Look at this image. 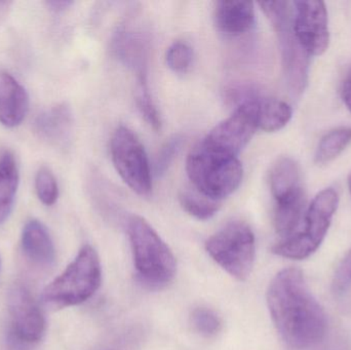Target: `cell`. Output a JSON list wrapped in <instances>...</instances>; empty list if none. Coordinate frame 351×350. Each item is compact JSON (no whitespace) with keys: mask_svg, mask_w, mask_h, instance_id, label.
<instances>
[{"mask_svg":"<svg viewBox=\"0 0 351 350\" xmlns=\"http://www.w3.org/2000/svg\"><path fill=\"white\" fill-rule=\"evenodd\" d=\"M266 298L272 322L289 347L311 349L325 338L327 316L300 269L280 271L270 283Z\"/></svg>","mask_w":351,"mask_h":350,"instance_id":"6da1fadb","label":"cell"},{"mask_svg":"<svg viewBox=\"0 0 351 350\" xmlns=\"http://www.w3.org/2000/svg\"><path fill=\"white\" fill-rule=\"evenodd\" d=\"M128 234L138 279L152 289H162L174 279L177 263L168 245L140 216L128 221Z\"/></svg>","mask_w":351,"mask_h":350,"instance_id":"7a4b0ae2","label":"cell"},{"mask_svg":"<svg viewBox=\"0 0 351 350\" xmlns=\"http://www.w3.org/2000/svg\"><path fill=\"white\" fill-rule=\"evenodd\" d=\"M186 171L199 195L218 203L239 188L243 177L239 158L213 151L202 142L190 151Z\"/></svg>","mask_w":351,"mask_h":350,"instance_id":"3957f363","label":"cell"},{"mask_svg":"<svg viewBox=\"0 0 351 350\" xmlns=\"http://www.w3.org/2000/svg\"><path fill=\"white\" fill-rule=\"evenodd\" d=\"M101 281L100 259L96 250L86 245L64 273L47 286L43 297L56 308L78 305L98 291Z\"/></svg>","mask_w":351,"mask_h":350,"instance_id":"277c9868","label":"cell"},{"mask_svg":"<svg viewBox=\"0 0 351 350\" xmlns=\"http://www.w3.org/2000/svg\"><path fill=\"white\" fill-rule=\"evenodd\" d=\"M338 203V193L333 188L324 189L305 212L302 230L276 242L272 252L293 260L311 257L325 240Z\"/></svg>","mask_w":351,"mask_h":350,"instance_id":"5b68a950","label":"cell"},{"mask_svg":"<svg viewBox=\"0 0 351 350\" xmlns=\"http://www.w3.org/2000/svg\"><path fill=\"white\" fill-rule=\"evenodd\" d=\"M278 36L285 77L291 92L300 95L308 82L309 57L293 29V5L288 1L260 2Z\"/></svg>","mask_w":351,"mask_h":350,"instance_id":"8992f818","label":"cell"},{"mask_svg":"<svg viewBox=\"0 0 351 350\" xmlns=\"http://www.w3.org/2000/svg\"><path fill=\"white\" fill-rule=\"evenodd\" d=\"M206 252L231 277L245 281L253 269L256 257L254 232L247 223L232 221L208 238Z\"/></svg>","mask_w":351,"mask_h":350,"instance_id":"52a82bcc","label":"cell"},{"mask_svg":"<svg viewBox=\"0 0 351 350\" xmlns=\"http://www.w3.org/2000/svg\"><path fill=\"white\" fill-rule=\"evenodd\" d=\"M111 158L123 182L139 195H149L152 189V168L143 144L133 131L117 127L111 138Z\"/></svg>","mask_w":351,"mask_h":350,"instance_id":"ba28073f","label":"cell"},{"mask_svg":"<svg viewBox=\"0 0 351 350\" xmlns=\"http://www.w3.org/2000/svg\"><path fill=\"white\" fill-rule=\"evenodd\" d=\"M259 100V97L254 95L239 104L234 112L218 123L202 143L213 151L237 158L258 129Z\"/></svg>","mask_w":351,"mask_h":350,"instance_id":"9c48e42d","label":"cell"},{"mask_svg":"<svg viewBox=\"0 0 351 350\" xmlns=\"http://www.w3.org/2000/svg\"><path fill=\"white\" fill-rule=\"evenodd\" d=\"M293 29L309 55H321L330 43L329 20L325 2L303 0L292 2Z\"/></svg>","mask_w":351,"mask_h":350,"instance_id":"30bf717a","label":"cell"},{"mask_svg":"<svg viewBox=\"0 0 351 350\" xmlns=\"http://www.w3.org/2000/svg\"><path fill=\"white\" fill-rule=\"evenodd\" d=\"M8 310L14 342L30 345L41 340L45 331V316L24 286L14 285L10 290Z\"/></svg>","mask_w":351,"mask_h":350,"instance_id":"8fae6325","label":"cell"},{"mask_svg":"<svg viewBox=\"0 0 351 350\" xmlns=\"http://www.w3.org/2000/svg\"><path fill=\"white\" fill-rule=\"evenodd\" d=\"M115 55L137 73V77H147L149 39L145 32L134 27H123L113 38Z\"/></svg>","mask_w":351,"mask_h":350,"instance_id":"7c38bea8","label":"cell"},{"mask_svg":"<svg viewBox=\"0 0 351 350\" xmlns=\"http://www.w3.org/2000/svg\"><path fill=\"white\" fill-rule=\"evenodd\" d=\"M217 29L228 36L249 32L255 25V8L250 1H218L215 3Z\"/></svg>","mask_w":351,"mask_h":350,"instance_id":"4fadbf2b","label":"cell"},{"mask_svg":"<svg viewBox=\"0 0 351 350\" xmlns=\"http://www.w3.org/2000/svg\"><path fill=\"white\" fill-rule=\"evenodd\" d=\"M29 108L26 90L6 72H0V123L14 127L24 121Z\"/></svg>","mask_w":351,"mask_h":350,"instance_id":"5bb4252c","label":"cell"},{"mask_svg":"<svg viewBox=\"0 0 351 350\" xmlns=\"http://www.w3.org/2000/svg\"><path fill=\"white\" fill-rule=\"evenodd\" d=\"M36 132L41 138L56 145L70 139L73 127V115L68 105L59 104L43 111L35 121Z\"/></svg>","mask_w":351,"mask_h":350,"instance_id":"9a60e30c","label":"cell"},{"mask_svg":"<svg viewBox=\"0 0 351 350\" xmlns=\"http://www.w3.org/2000/svg\"><path fill=\"white\" fill-rule=\"evenodd\" d=\"M22 248L27 258L40 266H51L56 258L55 246L45 226L37 220L25 225L22 234Z\"/></svg>","mask_w":351,"mask_h":350,"instance_id":"2e32d148","label":"cell"},{"mask_svg":"<svg viewBox=\"0 0 351 350\" xmlns=\"http://www.w3.org/2000/svg\"><path fill=\"white\" fill-rule=\"evenodd\" d=\"M298 164L290 158H280L269 173V186L274 201H278L302 190Z\"/></svg>","mask_w":351,"mask_h":350,"instance_id":"e0dca14e","label":"cell"},{"mask_svg":"<svg viewBox=\"0 0 351 350\" xmlns=\"http://www.w3.org/2000/svg\"><path fill=\"white\" fill-rule=\"evenodd\" d=\"M305 203L306 199L303 189L282 201H276L274 227L280 240L289 238L297 232L302 217H304Z\"/></svg>","mask_w":351,"mask_h":350,"instance_id":"ac0fdd59","label":"cell"},{"mask_svg":"<svg viewBox=\"0 0 351 350\" xmlns=\"http://www.w3.org/2000/svg\"><path fill=\"white\" fill-rule=\"evenodd\" d=\"M19 179L18 164L14 155L10 151L4 152L0 156V225L12 213Z\"/></svg>","mask_w":351,"mask_h":350,"instance_id":"d6986e66","label":"cell"},{"mask_svg":"<svg viewBox=\"0 0 351 350\" xmlns=\"http://www.w3.org/2000/svg\"><path fill=\"white\" fill-rule=\"evenodd\" d=\"M292 107L278 99H261L258 103V129L268 133L284 129L292 118Z\"/></svg>","mask_w":351,"mask_h":350,"instance_id":"ffe728a7","label":"cell"},{"mask_svg":"<svg viewBox=\"0 0 351 350\" xmlns=\"http://www.w3.org/2000/svg\"><path fill=\"white\" fill-rule=\"evenodd\" d=\"M351 143V127H341L326 134L322 138L317 152L315 162L319 166L329 164L337 158Z\"/></svg>","mask_w":351,"mask_h":350,"instance_id":"44dd1931","label":"cell"},{"mask_svg":"<svg viewBox=\"0 0 351 350\" xmlns=\"http://www.w3.org/2000/svg\"><path fill=\"white\" fill-rule=\"evenodd\" d=\"M180 205L184 211L198 220H208L214 217L220 209V203L210 201L199 193L182 191L179 195Z\"/></svg>","mask_w":351,"mask_h":350,"instance_id":"7402d4cb","label":"cell"},{"mask_svg":"<svg viewBox=\"0 0 351 350\" xmlns=\"http://www.w3.org/2000/svg\"><path fill=\"white\" fill-rule=\"evenodd\" d=\"M136 104L146 123L158 132L162 129V119L158 108L152 100L148 88L147 77H138L137 90H136Z\"/></svg>","mask_w":351,"mask_h":350,"instance_id":"603a6c76","label":"cell"},{"mask_svg":"<svg viewBox=\"0 0 351 350\" xmlns=\"http://www.w3.org/2000/svg\"><path fill=\"white\" fill-rule=\"evenodd\" d=\"M194 329L204 337L216 336L222 329V321L214 310L208 308H198L191 314Z\"/></svg>","mask_w":351,"mask_h":350,"instance_id":"cb8c5ba5","label":"cell"},{"mask_svg":"<svg viewBox=\"0 0 351 350\" xmlns=\"http://www.w3.org/2000/svg\"><path fill=\"white\" fill-rule=\"evenodd\" d=\"M37 197L45 205H51L57 201L59 188L53 173L47 168H40L35 178Z\"/></svg>","mask_w":351,"mask_h":350,"instance_id":"d4e9b609","label":"cell"},{"mask_svg":"<svg viewBox=\"0 0 351 350\" xmlns=\"http://www.w3.org/2000/svg\"><path fill=\"white\" fill-rule=\"evenodd\" d=\"M193 51L187 43L177 41L167 51V64L173 71L183 73L191 65Z\"/></svg>","mask_w":351,"mask_h":350,"instance_id":"484cf974","label":"cell"},{"mask_svg":"<svg viewBox=\"0 0 351 350\" xmlns=\"http://www.w3.org/2000/svg\"><path fill=\"white\" fill-rule=\"evenodd\" d=\"M182 143H183V138L181 136H174L160 148V152L156 156V162H154V173L156 176L166 174L167 171L172 164L173 160L179 153Z\"/></svg>","mask_w":351,"mask_h":350,"instance_id":"4316f807","label":"cell"},{"mask_svg":"<svg viewBox=\"0 0 351 350\" xmlns=\"http://www.w3.org/2000/svg\"><path fill=\"white\" fill-rule=\"evenodd\" d=\"M351 286V249L336 269L332 282L334 293L341 294Z\"/></svg>","mask_w":351,"mask_h":350,"instance_id":"83f0119b","label":"cell"},{"mask_svg":"<svg viewBox=\"0 0 351 350\" xmlns=\"http://www.w3.org/2000/svg\"><path fill=\"white\" fill-rule=\"evenodd\" d=\"M341 95L344 104L351 112V68L350 71L346 73L343 84H342Z\"/></svg>","mask_w":351,"mask_h":350,"instance_id":"f1b7e54d","label":"cell"},{"mask_svg":"<svg viewBox=\"0 0 351 350\" xmlns=\"http://www.w3.org/2000/svg\"><path fill=\"white\" fill-rule=\"evenodd\" d=\"M72 1H68V0H53V1L47 2V5L51 8V10H56V12H60V10H66L71 5Z\"/></svg>","mask_w":351,"mask_h":350,"instance_id":"f546056e","label":"cell"},{"mask_svg":"<svg viewBox=\"0 0 351 350\" xmlns=\"http://www.w3.org/2000/svg\"><path fill=\"white\" fill-rule=\"evenodd\" d=\"M348 188H350V192L351 195V174L350 175V178H348Z\"/></svg>","mask_w":351,"mask_h":350,"instance_id":"4dcf8cb0","label":"cell"}]
</instances>
